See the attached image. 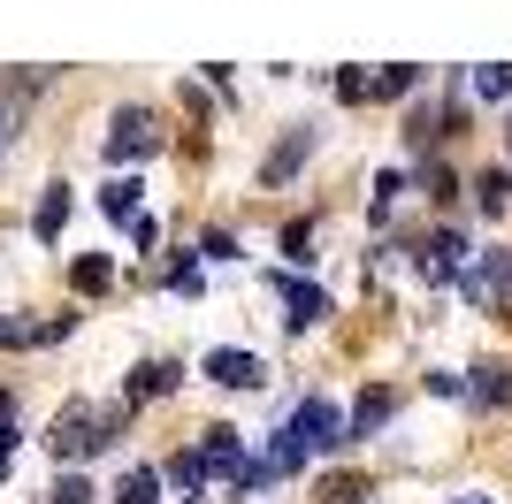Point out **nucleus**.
I'll return each instance as SVG.
<instances>
[{"label": "nucleus", "instance_id": "nucleus-24", "mask_svg": "<svg viewBox=\"0 0 512 504\" xmlns=\"http://www.w3.org/2000/svg\"><path fill=\"white\" fill-rule=\"evenodd\" d=\"M444 504H490V497H444Z\"/></svg>", "mask_w": 512, "mask_h": 504}, {"label": "nucleus", "instance_id": "nucleus-17", "mask_svg": "<svg viewBox=\"0 0 512 504\" xmlns=\"http://www.w3.org/2000/svg\"><path fill=\"white\" fill-rule=\"evenodd\" d=\"M375 420H390V390H367V398H360V413H352V436H367Z\"/></svg>", "mask_w": 512, "mask_h": 504}, {"label": "nucleus", "instance_id": "nucleus-14", "mask_svg": "<svg viewBox=\"0 0 512 504\" xmlns=\"http://www.w3.org/2000/svg\"><path fill=\"white\" fill-rule=\"evenodd\" d=\"M100 207L115 214V222H138V184H130V176H115V184L100 191Z\"/></svg>", "mask_w": 512, "mask_h": 504}, {"label": "nucleus", "instance_id": "nucleus-18", "mask_svg": "<svg viewBox=\"0 0 512 504\" xmlns=\"http://www.w3.org/2000/svg\"><path fill=\"white\" fill-rule=\"evenodd\" d=\"M46 504H92V482H85V474H62V482H54V497H46Z\"/></svg>", "mask_w": 512, "mask_h": 504}, {"label": "nucleus", "instance_id": "nucleus-23", "mask_svg": "<svg viewBox=\"0 0 512 504\" xmlns=\"http://www.w3.org/2000/svg\"><path fill=\"white\" fill-rule=\"evenodd\" d=\"M8 138H16V107L0 100V153H8Z\"/></svg>", "mask_w": 512, "mask_h": 504}, {"label": "nucleus", "instance_id": "nucleus-20", "mask_svg": "<svg viewBox=\"0 0 512 504\" xmlns=\"http://www.w3.org/2000/svg\"><path fill=\"white\" fill-rule=\"evenodd\" d=\"M398 191H406V176H398V168H383V176H375V214H383Z\"/></svg>", "mask_w": 512, "mask_h": 504}, {"label": "nucleus", "instance_id": "nucleus-22", "mask_svg": "<svg viewBox=\"0 0 512 504\" xmlns=\"http://www.w3.org/2000/svg\"><path fill=\"white\" fill-rule=\"evenodd\" d=\"M8 459H16V428H0V482H8Z\"/></svg>", "mask_w": 512, "mask_h": 504}, {"label": "nucleus", "instance_id": "nucleus-13", "mask_svg": "<svg viewBox=\"0 0 512 504\" xmlns=\"http://www.w3.org/2000/svg\"><path fill=\"white\" fill-rule=\"evenodd\" d=\"M413 77H421L413 62H398V69H375V77H367V92H375V100H398V92H413Z\"/></svg>", "mask_w": 512, "mask_h": 504}, {"label": "nucleus", "instance_id": "nucleus-8", "mask_svg": "<svg viewBox=\"0 0 512 504\" xmlns=\"http://www.w3.org/2000/svg\"><path fill=\"white\" fill-rule=\"evenodd\" d=\"M467 268V237H451V230H436L428 237V252H421V275H436V283H451V275Z\"/></svg>", "mask_w": 512, "mask_h": 504}, {"label": "nucleus", "instance_id": "nucleus-19", "mask_svg": "<svg viewBox=\"0 0 512 504\" xmlns=\"http://www.w3.org/2000/svg\"><path fill=\"white\" fill-rule=\"evenodd\" d=\"M107 283H115L107 260H77V291H107Z\"/></svg>", "mask_w": 512, "mask_h": 504}, {"label": "nucleus", "instance_id": "nucleus-4", "mask_svg": "<svg viewBox=\"0 0 512 504\" xmlns=\"http://www.w3.org/2000/svg\"><path fill=\"white\" fill-rule=\"evenodd\" d=\"M199 375L222 382V390H260V382H268V367H260L253 352H207V359H199Z\"/></svg>", "mask_w": 512, "mask_h": 504}, {"label": "nucleus", "instance_id": "nucleus-15", "mask_svg": "<svg viewBox=\"0 0 512 504\" xmlns=\"http://www.w3.org/2000/svg\"><path fill=\"white\" fill-rule=\"evenodd\" d=\"M161 390H176V367H161V359L130 375V398H161Z\"/></svg>", "mask_w": 512, "mask_h": 504}, {"label": "nucleus", "instance_id": "nucleus-12", "mask_svg": "<svg viewBox=\"0 0 512 504\" xmlns=\"http://www.w3.org/2000/svg\"><path fill=\"white\" fill-rule=\"evenodd\" d=\"M474 100H512V62H482L474 69Z\"/></svg>", "mask_w": 512, "mask_h": 504}, {"label": "nucleus", "instance_id": "nucleus-6", "mask_svg": "<svg viewBox=\"0 0 512 504\" xmlns=\"http://www.w3.org/2000/svg\"><path fill=\"white\" fill-rule=\"evenodd\" d=\"M199 466L207 474H230V482H245V451H237V428H207V451H199Z\"/></svg>", "mask_w": 512, "mask_h": 504}, {"label": "nucleus", "instance_id": "nucleus-16", "mask_svg": "<svg viewBox=\"0 0 512 504\" xmlns=\"http://www.w3.org/2000/svg\"><path fill=\"white\" fill-rule=\"evenodd\" d=\"M474 191H482V207H490V214H505V207H512V168H490Z\"/></svg>", "mask_w": 512, "mask_h": 504}, {"label": "nucleus", "instance_id": "nucleus-5", "mask_svg": "<svg viewBox=\"0 0 512 504\" xmlns=\"http://www.w3.org/2000/svg\"><path fill=\"white\" fill-rule=\"evenodd\" d=\"M276 283V298L291 306V329H314L321 314H329V291H314V283H299V275H268Z\"/></svg>", "mask_w": 512, "mask_h": 504}, {"label": "nucleus", "instance_id": "nucleus-1", "mask_svg": "<svg viewBox=\"0 0 512 504\" xmlns=\"http://www.w3.org/2000/svg\"><path fill=\"white\" fill-rule=\"evenodd\" d=\"M352 436V420L337 413L329 398H306L299 413H291V428H276V443H268V474H291V466H306L314 451H337V443Z\"/></svg>", "mask_w": 512, "mask_h": 504}, {"label": "nucleus", "instance_id": "nucleus-11", "mask_svg": "<svg viewBox=\"0 0 512 504\" xmlns=\"http://www.w3.org/2000/svg\"><path fill=\"white\" fill-rule=\"evenodd\" d=\"M467 398H482V405L512 398V367H474V382H467Z\"/></svg>", "mask_w": 512, "mask_h": 504}, {"label": "nucleus", "instance_id": "nucleus-2", "mask_svg": "<svg viewBox=\"0 0 512 504\" xmlns=\"http://www.w3.org/2000/svg\"><path fill=\"white\" fill-rule=\"evenodd\" d=\"M46 443H54L62 459H92V451L107 443V420L92 413V405H69V413L54 420V436H46Z\"/></svg>", "mask_w": 512, "mask_h": 504}, {"label": "nucleus", "instance_id": "nucleus-3", "mask_svg": "<svg viewBox=\"0 0 512 504\" xmlns=\"http://www.w3.org/2000/svg\"><path fill=\"white\" fill-rule=\"evenodd\" d=\"M153 146H161V123H153L146 107H123L115 130H107V161H146Z\"/></svg>", "mask_w": 512, "mask_h": 504}, {"label": "nucleus", "instance_id": "nucleus-10", "mask_svg": "<svg viewBox=\"0 0 512 504\" xmlns=\"http://www.w3.org/2000/svg\"><path fill=\"white\" fill-rule=\"evenodd\" d=\"M161 497V474H153V466H130L123 482H115V504H153Z\"/></svg>", "mask_w": 512, "mask_h": 504}, {"label": "nucleus", "instance_id": "nucleus-21", "mask_svg": "<svg viewBox=\"0 0 512 504\" xmlns=\"http://www.w3.org/2000/svg\"><path fill=\"white\" fill-rule=\"evenodd\" d=\"M39 329H23V321H0V344H31Z\"/></svg>", "mask_w": 512, "mask_h": 504}, {"label": "nucleus", "instance_id": "nucleus-9", "mask_svg": "<svg viewBox=\"0 0 512 504\" xmlns=\"http://www.w3.org/2000/svg\"><path fill=\"white\" fill-rule=\"evenodd\" d=\"M62 222H69V184H46L39 214H31V230H39V245H54V237H62Z\"/></svg>", "mask_w": 512, "mask_h": 504}, {"label": "nucleus", "instance_id": "nucleus-7", "mask_svg": "<svg viewBox=\"0 0 512 504\" xmlns=\"http://www.w3.org/2000/svg\"><path fill=\"white\" fill-rule=\"evenodd\" d=\"M306 153H314V130H291V138H283V146L268 153V161H260V184H291Z\"/></svg>", "mask_w": 512, "mask_h": 504}]
</instances>
